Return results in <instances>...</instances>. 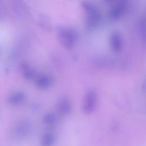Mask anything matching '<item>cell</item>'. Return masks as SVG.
<instances>
[{
	"instance_id": "cell-5",
	"label": "cell",
	"mask_w": 146,
	"mask_h": 146,
	"mask_svg": "<svg viewBox=\"0 0 146 146\" xmlns=\"http://www.w3.org/2000/svg\"><path fill=\"white\" fill-rule=\"evenodd\" d=\"M55 116L53 115H49L46 117V121L50 124H52L55 121Z\"/></svg>"
},
{
	"instance_id": "cell-4",
	"label": "cell",
	"mask_w": 146,
	"mask_h": 146,
	"mask_svg": "<svg viewBox=\"0 0 146 146\" xmlns=\"http://www.w3.org/2000/svg\"><path fill=\"white\" fill-rule=\"evenodd\" d=\"M54 136L52 134H47L43 139V144L45 146H49L54 142Z\"/></svg>"
},
{
	"instance_id": "cell-3",
	"label": "cell",
	"mask_w": 146,
	"mask_h": 146,
	"mask_svg": "<svg viewBox=\"0 0 146 146\" xmlns=\"http://www.w3.org/2000/svg\"><path fill=\"white\" fill-rule=\"evenodd\" d=\"M52 82V80L49 76L44 75L39 79V86L42 88H47L50 87Z\"/></svg>"
},
{
	"instance_id": "cell-2",
	"label": "cell",
	"mask_w": 146,
	"mask_h": 146,
	"mask_svg": "<svg viewBox=\"0 0 146 146\" xmlns=\"http://www.w3.org/2000/svg\"><path fill=\"white\" fill-rule=\"evenodd\" d=\"M58 108L59 111L64 115H67L70 113L72 109L71 102L67 98H62L58 102Z\"/></svg>"
},
{
	"instance_id": "cell-1",
	"label": "cell",
	"mask_w": 146,
	"mask_h": 146,
	"mask_svg": "<svg viewBox=\"0 0 146 146\" xmlns=\"http://www.w3.org/2000/svg\"><path fill=\"white\" fill-rule=\"evenodd\" d=\"M98 103L97 93L92 90L87 91L83 98L82 108L84 113L90 114L96 108Z\"/></svg>"
}]
</instances>
